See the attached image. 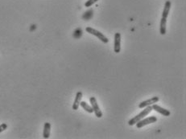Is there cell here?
Wrapping results in <instances>:
<instances>
[{
	"instance_id": "cell-1",
	"label": "cell",
	"mask_w": 186,
	"mask_h": 139,
	"mask_svg": "<svg viewBox=\"0 0 186 139\" xmlns=\"http://www.w3.org/2000/svg\"><path fill=\"white\" fill-rule=\"evenodd\" d=\"M171 7H172V3L170 1H166L163 12H162V18L160 20V32L162 36H164L166 34V31H167V19L169 15Z\"/></svg>"
},
{
	"instance_id": "cell-2",
	"label": "cell",
	"mask_w": 186,
	"mask_h": 139,
	"mask_svg": "<svg viewBox=\"0 0 186 139\" xmlns=\"http://www.w3.org/2000/svg\"><path fill=\"white\" fill-rule=\"evenodd\" d=\"M152 111V106L145 107L144 109L141 111L139 114H137L136 116H134V117H132L131 119H130L129 121H128V125L131 126H134V125H135V124L137 123L138 121H140V120H142L143 118H144L145 117L147 116V115H148Z\"/></svg>"
},
{
	"instance_id": "cell-3",
	"label": "cell",
	"mask_w": 186,
	"mask_h": 139,
	"mask_svg": "<svg viewBox=\"0 0 186 139\" xmlns=\"http://www.w3.org/2000/svg\"><path fill=\"white\" fill-rule=\"evenodd\" d=\"M85 31L86 32L90 35H93V36H96L98 39H100L103 44H107L109 42V39L106 37L103 33H102L101 31H98L96 29H93V28H90V27H87L85 28Z\"/></svg>"
},
{
	"instance_id": "cell-4",
	"label": "cell",
	"mask_w": 186,
	"mask_h": 139,
	"mask_svg": "<svg viewBox=\"0 0 186 139\" xmlns=\"http://www.w3.org/2000/svg\"><path fill=\"white\" fill-rule=\"evenodd\" d=\"M90 106L92 109H93V111L94 114H95V116L98 118L102 117L103 114H102V112L100 109V107H99L98 102H97V99L94 97H90Z\"/></svg>"
},
{
	"instance_id": "cell-5",
	"label": "cell",
	"mask_w": 186,
	"mask_h": 139,
	"mask_svg": "<svg viewBox=\"0 0 186 139\" xmlns=\"http://www.w3.org/2000/svg\"><path fill=\"white\" fill-rule=\"evenodd\" d=\"M157 120H158L157 117L155 116L148 117H146V118L144 117V118H143L142 120H140V121H138L135 125H136V127H137L138 129H140V128H143V127L145 126L155 123V122L157 121Z\"/></svg>"
},
{
	"instance_id": "cell-6",
	"label": "cell",
	"mask_w": 186,
	"mask_h": 139,
	"mask_svg": "<svg viewBox=\"0 0 186 139\" xmlns=\"http://www.w3.org/2000/svg\"><path fill=\"white\" fill-rule=\"evenodd\" d=\"M114 52L119 53L121 52V34L119 32L114 34Z\"/></svg>"
},
{
	"instance_id": "cell-7",
	"label": "cell",
	"mask_w": 186,
	"mask_h": 139,
	"mask_svg": "<svg viewBox=\"0 0 186 139\" xmlns=\"http://www.w3.org/2000/svg\"><path fill=\"white\" fill-rule=\"evenodd\" d=\"M159 100H160V98L158 97H153L150 98V99H147L146 100H143L141 103L139 104V108L144 109L145 107H147V106H152L153 104L157 103Z\"/></svg>"
},
{
	"instance_id": "cell-8",
	"label": "cell",
	"mask_w": 186,
	"mask_h": 139,
	"mask_svg": "<svg viewBox=\"0 0 186 139\" xmlns=\"http://www.w3.org/2000/svg\"><path fill=\"white\" fill-rule=\"evenodd\" d=\"M152 110H155V112L160 113V114H161V115H163V116L168 117L171 115L170 111L168 110V109H166L162 108L161 106L156 105V103L153 104L152 106Z\"/></svg>"
},
{
	"instance_id": "cell-9",
	"label": "cell",
	"mask_w": 186,
	"mask_h": 139,
	"mask_svg": "<svg viewBox=\"0 0 186 139\" xmlns=\"http://www.w3.org/2000/svg\"><path fill=\"white\" fill-rule=\"evenodd\" d=\"M81 98H82V93L79 91L76 94V97L74 99V101H73V104H72V109L73 110H78L79 109V106H80V102L81 101Z\"/></svg>"
},
{
	"instance_id": "cell-10",
	"label": "cell",
	"mask_w": 186,
	"mask_h": 139,
	"mask_svg": "<svg viewBox=\"0 0 186 139\" xmlns=\"http://www.w3.org/2000/svg\"><path fill=\"white\" fill-rule=\"evenodd\" d=\"M50 132H51V124L49 122H45L43 130V138L45 139L49 138L50 137Z\"/></svg>"
},
{
	"instance_id": "cell-11",
	"label": "cell",
	"mask_w": 186,
	"mask_h": 139,
	"mask_svg": "<svg viewBox=\"0 0 186 139\" xmlns=\"http://www.w3.org/2000/svg\"><path fill=\"white\" fill-rule=\"evenodd\" d=\"M80 106H81V107H82V108H83V109H84V110H85V111H86L87 113H93V109H92L91 106L88 105V104L86 103L85 101H81V102H80Z\"/></svg>"
},
{
	"instance_id": "cell-12",
	"label": "cell",
	"mask_w": 186,
	"mask_h": 139,
	"mask_svg": "<svg viewBox=\"0 0 186 139\" xmlns=\"http://www.w3.org/2000/svg\"><path fill=\"white\" fill-rule=\"evenodd\" d=\"M83 35V31H82V29L80 28H78L75 30V31H73V34H72V36L75 38V39H79L81 38Z\"/></svg>"
},
{
	"instance_id": "cell-13",
	"label": "cell",
	"mask_w": 186,
	"mask_h": 139,
	"mask_svg": "<svg viewBox=\"0 0 186 139\" xmlns=\"http://www.w3.org/2000/svg\"><path fill=\"white\" fill-rule=\"evenodd\" d=\"M93 11L92 9H90L89 10L87 11H85L84 15L82 16V19H85V20H89V19H90L92 18V16H93Z\"/></svg>"
},
{
	"instance_id": "cell-14",
	"label": "cell",
	"mask_w": 186,
	"mask_h": 139,
	"mask_svg": "<svg viewBox=\"0 0 186 139\" xmlns=\"http://www.w3.org/2000/svg\"><path fill=\"white\" fill-rule=\"evenodd\" d=\"M98 1V0H88L86 3H85V7H90L91 6L93 5V4L97 3Z\"/></svg>"
},
{
	"instance_id": "cell-15",
	"label": "cell",
	"mask_w": 186,
	"mask_h": 139,
	"mask_svg": "<svg viewBox=\"0 0 186 139\" xmlns=\"http://www.w3.org/2000/svg\"><path fill=\"white\" fill-rule=\"evenodd\" d=\"M7 129V125L6 123H3L0 125V133H2V132L4 131Z\"/></svg>"
}]
</instances>
